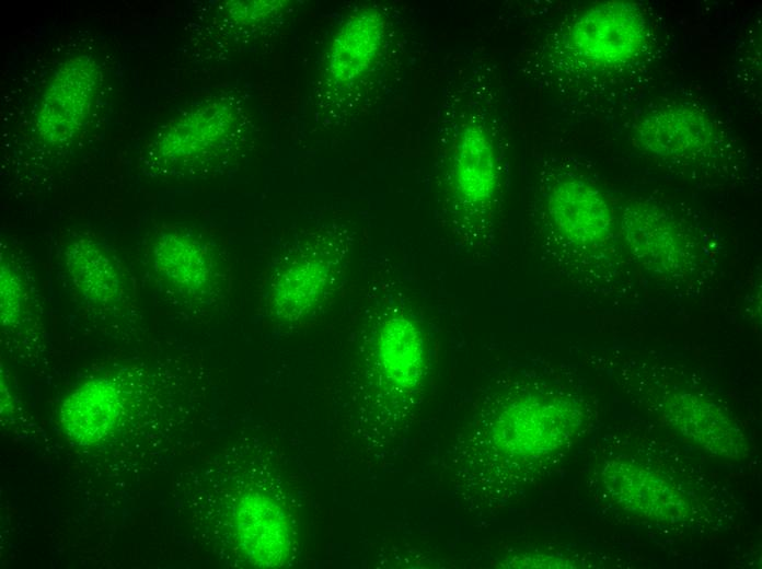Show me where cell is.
Instances as JSON below:
<instances>
[{"mask_svg": "<svg viewBox=\"0 0 762 569\" xmlns=\"http://www.w3.org/2000/svg\"><path fill=\"white\" fill-rule=\"evenodd\" d=\"M350 260V242L322 231L300 240L267 267L259 288L262 312L281 325L321 315L336 300Z\"/></svg>", "mask_w": 762, "mask_h": 569, "instance_id": "6da1fadb", "label": "cell"}, {"mask_svg": "<svg viewBox=\"0 0 762 569\" xmlns=\"http://www.w3.org/2000/svg\"><path fill=\"white\" fill-rule=\"evenodd\" d=\"M148 266L161 291L186 309L212 310L230 295L228 263L215 245L188 230L159 232L148 247Z\"/></svg>", "mask_w": 762, "mask_h": 569, "instance_id": "7a4b0ae2", "label": "cell"}, {"mask_svg": "<svg viewBox=\"0 0 762 569\" xmlns=\"http://www.w3.org/2000/svg\"><path fill=\"white\" fill-rule=\"evenodd\" d=\"M572 397L555 392H527L507 397L493 422L498 451L512 460H533L568 443L584 422Z\"/></svg>", "mask_w": 762, "mask_h": 569, "instance_id": "3957f363", "label": "cell"}, {"mask_svg": "<svg viewBox=\"0 0 762 569\" xmlns=\"http://www.w3.org/2000/svg\"><path fill=\"white\" fill-rule=\"evenodd\" d=\"M369 360L378 388L391 399L416 397L427 373L425 336L405 301L388 295L376 309Z\"/></svg>", "mask_w": 762, "mask_h": 569, "instance_id": "277c9868", "label": "cell"}, {"mask_svg": "<svg viewBox=\"0 0 762 569\" xmlns=\"http://www.w3.org/2000/svg\"><path fill=\"white\" fill-rule=\"evenodd\" d=\"M240 127L241 112L233 102L206 101L161 127L149 154L166 171H188L222 153Z\"/></svg>", "mask_w": 762, "mask_h": 569, "instance_id": "5b68a950", "label": "cell"}, {"mask_svg": "<svg viewBox=\"0 0 762 569\" xmlns=\"http://www.w3.org/2000/svg\"><path fill=\"white\" fill-rule=\"evenodd\" d=\"M500 179L489 131L480 120H466L457 135L447 174L451 207L465 228L477 229L492 216Z\"/></svg>", "mask_w": 762, "mask_h": 569, "instance_id": "8992f818", "label": "cell"}, {"mask_svg": "<svg viewBox=\"0 0 762 569\" xmlns=\"http://www.w3.org/2000/svg\"><path fill=\"white\" fill-rule=\"evenodd\" d=\"M101 67L89 54L65 59L42 90L33 118L34 133L45 146L61 147L88 125L101 85Z\"/></svg>", "mask_w": 762, "mask_h": 569, "instance_id": "52a82bcc", "label": "cell"}, {"mask_svg": "<svg viewBox=\"0 0 762 569\" xmlns=\"http://www.w3.org/2000/svg\"><path fill=\"white\" fill-rule=\"evenodd\" d=\"M59 262L74 299L91 311L117 313L135 302V289L126 267L106 243L74 233L62 242Z\"/></svg>", "mask_w": 762, "mask_h": 569, "instance_id": "ba28073f", "label": "cell"}, {"mask_svg": "<svg viewBox=\"0 0 762 569\" xmlns=\"http://www.w3.org/2000/svg\"><path fill=\"white\" fill-rule=\"evenodd\" d=\"M648 39L642 9L627 1L598 3L570 25L567 40L573 54L597 68H616L638 57Z\"/></svg>", "mask_w": 762, "mask_h": 569, "instance_id": "9c48e42d", "label": "cell"}, {"mask_svg": "<svg viewBox=\"0 0 762 569\" xmlns=\"http://www.w3.org/2000/svg\"><path fill=\"white\" fill-rule=\"evenodd\" d=\"M544 210L553 232L570 249H599L613 234L614 217L608 200L579 176L554 179L545 193Z\"/></svg>", "mask_w": 762, "mask_h": 569, "instance_id": "30bf717a", "label": "cell"}, {"mask_svg": "<svg viewBox=\"0 0 762 569\" xmlns=\"http://www.w3.org/2000/svg\"><path fill=\"white\" fill-rule=\"evenodd\" d=\"M620 225L628 251L651 275L679 278L695 266L692 239L663 209L633 204L622 212Z\"/></svg>", "mask_w": 762, "mask_h": 569, "instance_id": "8fae6325", "label": "cell"}, {"mask_svg": "<svg viewBox=\"0 0 762 569\" xmlns=\"http://www.w3.org/2000/svg\"><path fill=\"white\" fill-rule=\"evenodd\" d=\"M600 479L611 500L624 511L666 524H677L693 513L689 496L657 469L626 458L605 461Z\"/></svg>", "mask_w": 762, "mask_h": 569, "instance_id": "7c38bea8", "label": "cell"}, {"mask_svg": "<svg viewBox=\"0 0 762 569\" xmlns=\"http://www.w3.org/2000/svg\"><path fill=\"white\" fill-rule=\"evenodd\" d=\"M636 144L646 153L666 160L705 156L718 143L719 131L703 111L669 104L645 114L634 127Z\"/></svg>", "mask_w": 762, "mask_h": 569, "instance_id": "4fadbf2b", "label": "cell"}, {"mask_svg": "<svg viewBox=\"0 0 762 569\" xmlns=\"http://www.w3.org/2000/svg\"><path fill=\"white\" fill-rule=\"evenodd\" d=\"M233 524L244 558L257 568L286 566L295 537L286 509L267 491L244 492L234 509Z\"/></svg>", "mask_w": 762, "mask_h": 569, "instance_id": "5bb4252c", "label": "cell"}, {"mask_svg": "<svg viewBox=\"0 0 762 569\" xmlns=\"http://www.w3.org/2000/svg\"><path fill=\"white\" fill-rule=\"evenodd\" d=\"M667 425L708 453L740 460L750 452L749 440L730 415L711 398L688 391L668 394L661 403Z\"/></svg>", "mask_w": 762, "mask_h": 569, "instance_id": "9a60e30c", "label": "cell"}, {"mask_svg": "<svg viewBox=\"0 0 762 569\" xmlns=\"http://www.w3.org/2000/svg\"><path fill=\"white\" fill-rule=\"evenodd\" d=\"M386 20L377 8L350 14L336 31L325 57V77L337 89L359 82L374 66L383 48Z\"/></svg>", "mask_w": 762, "mask_h": 569, "instance_id": "2e32d148", "label": "cell"}, {"mask_svg": "<svg viewBox=\"0 0 762 569\" xmlns=\"http://www.w3.org/2000/svg\"><path fill=\"white\" fill-rule=\"evenodd\" d=\"M127 392L117 379L96 376L76 387L60 407V423L79 445L103 440L119 422Z\"/></svg>", "mask_w": 762, "mask_h": 569, "instance_id": "e0dca14e", "label": "cell"}, {"mask_svg": "<svg viewBox=\"0 0 762 569\" xmlns=\"http://www.w3.org/2000/svg\"><path fill=\"white\" fill-rule=\"evenodd\" d=\"M285 1H232L227 5L230 19L241 25L256 24L279 13Z\"/></svg>", "mask_w": 762, "mask_h": 569, "instance_id": "ac0fdd59", "label": "cell"}, {"mask_svg": "<svg viewBox=\"0 0 762 569\" xmlns=\"http://www.w3.org/2000/svg\"><path fill=\"white\" fill-rule=\"evenodd\" d=\"M512 567H522V568H529V567H557V568H564V567H572L569 565H573L572 561L568 559H559L553 556H530L529 559L522 558L518 561L511 562Z\"/></svg>", "mask_w": 762, "mask_h": 569, "instance_id": "d6986e66", "label": "cell"}]
</instances>
